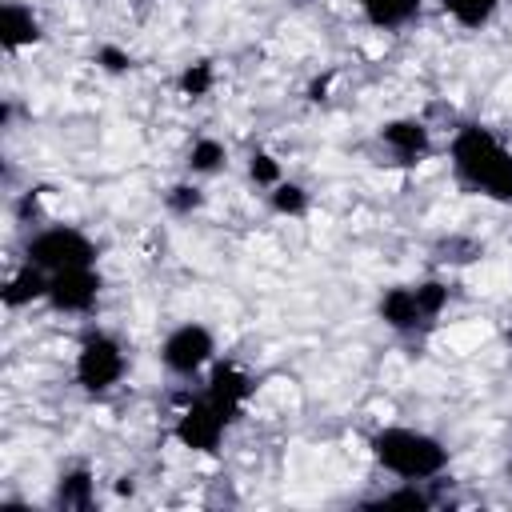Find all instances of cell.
I'll return each instance as SVG.
<instances>
[{
	"instance_id": "cell-1",
	"label": "cell",
	"mask_w": 512,
	"mask_h": 512,
	"mask_svg": "<svg viewBox=\"0 0 512 512\" xmlns=\"http://www.w3.org/2000/svg\"><path fill=\"white\" fill-rule=\"evenodd\" d=\"M448 164L468 192L492 204H512V148L492 128L460 124L448 140Z\"/></svg>"
},
{
	"instance_id": "cell-2",
	"label": "cell",
	"mask_w": 512,
	"mask_h": 512,
	"mask_svg": "<svg viewBox=\"0 0 512 512\" xmlns=\"http://www.w3.org/2000/svg\"><path fill=\"white\" fill-rule=\"evenodd\" d=\"M368 456L376 460V468H384L396 480H436L448 468V444L424 428L412 424H384L368 436Z\"/></svg>"
},
{
	"instance_id": "cell-3",
	"label": "cell",
	"mask_w": 512,
	"mask_h": 512,
	"mask_svg": "<svg viewBox=\"0 0 512 512\" xmlns=\"http://www.w3.org/2000/svg\"><path fill=\"white\" fill-rule=\"evenodd\" d=\"M20 256L52 276V272H64V268L96 264V260H100V248H96V240H92L84 228H76V224H44V228H36V232L24 240Z\"/></svg>"
},
{
	"instance_id": "cell-4",
	"label": "cell",
	"mask_w": 512,
	"mask_h": 512,
	"mask_svg": "<svg viewBox=\"0 0 512 512\" xmlns=\"http://www.w3.org/2000/svg\"><path fill=\"white\" fill-rule=\"evenodd\" d=\"M72 376L80 392L88 396H108L124 376H128V352L112 332H88L72 356Z\"/></svg>"
},
{
	"instance_id": "cell-5",
	"label": "cell",
	"mask_w": 512,
	"mask_h": 512,
	"mask_svg": "<svg viewBox=\"0 0 512 512\" xmlns=\"http://www.w3.org/2000/svg\"><path fill=\"white\" fill-rule=\"evenodd\" d=\"M156 356L172 376L192 380V376H200V372H208L216 364V332L208 324H200V320H184V324L164 332Z\"/></svg>"
},
{
	"instance_id": "cell-6",
	"label": "cell",
	"mask_w": 512,
	"mask_h": 512,
	"mask_svg": "<svg viewBox=\"0 0 512 512\" xmlns=\"http://www.w3.org/2000/svg\"><path fill=\"white\" fill-rule=\"evenodd\" d=\"M228 428H232L228 412H220V408L200 392V396H192V400L176 412V420H172V440H176L180 448L196 452V456H212V452H220Z\"/></svg>"
},
{
	"instance_id": "cell-7",
	"label": "cell",
	"mask_w": 512,
	"mask_h": 512,
	"mask_svg": "<svg viewBox=\"0 0 512 512\" xmlns=\"http://www.w3.org/2000/svg\"><path fill=\"white\" fill-rule=\"evenodd\" d=\"M100 292H104V276L96 272V264L64 268V272L48 276V300L44 304L64 312V316H88V312H96Z\"/></svg>"
},
{
	"instance_id": "cell-8",
	"label": "cell",
	"mask_w": 512,
	"mask_h": 512,
	"mask_svg": "<svg viewBox=\"0 0 512 512\" xmlns=\"http://www.w3.org/2000/svg\"><path fill=\"white\" fill-rule=\"evenodd\" d=\"M252 392H256V376H252L244 364H236V360H216V364L208 368V376H204V396H208L220 412H228L232 424L244 416Z\"/></svg>"
},
{
	"instance_id": "cell-9",
	"label": "cell",
	"mask_w": 512,
	"mask_h": 512,
	"mask_svg": "<svg viewBox=\"0 0 512 512\" xmlns=\"http://www.w3.org/2000/svg\"><path fill=\"white\" fill-rule=\"evenodd\" d=\"M376 316L384 328L400 332V336H416L424 328H432L428 312L420 308V296H416V284H388L380 296H376Z\"/></svg>"
},
{
	"instance_id": "cell-10",
	"label": "cell",
	"mask_w": 512,
	"mask_h": 512,
	"mask_svg": "<svg viewBox=\"0 0 512 512\" xmlns=\"http://www.w3.org/2000/svg\"><path fill=\"white\" fill-rule=\"evenodd\" d=\"M40 40H44V24H40V16L32 12V4H24V0H4V4H0V48H4L8 56H16V52L36 48Z\"/></svg>"
},
{
	"instance_id": "cell-11",
	"label": "cell",
	"mask_w": 512,
	"mask_h": 512,
	"mask_svg": "<svg viewBox=\"0 0 512 512\" xmlns=\"http://www.w3.org/2000/svg\"><path fill=\"white\" fill-rule=\"evenodd\" d=\"M376 136H380V144H384L396 160H404V164L428 156V148H432V132H428V124L416 120V116H392V120L380 124Z\"/></svg>"
},
{
	"instance_id": "cell-12",
	"label": "cell",
	"mask_w": 512,
	"mask_h": 512,
	"mask_svg": "<svg viewBox=\"0 0 512 512\" xmlns=\"http://www.w3.org/2000/svg\"><path fill=\"white\" fill-rule=\"evenodd\" d=\"M0 300H4V308H12V312H20V308H32V304L48 300V272L24 260V264L4 280Z\"/></svg>"
},
{
	"instance_id": "cell-13",
	"label": "cell",
	"mask_w": 512,
	"mask_h": 512,
	"mask_svg": "<svg viewBox=\"0 0 512 512\" xmlns=\"http://www.w3.org/2000/svg\"><path fill=\"white\" fill-rule=\"evenodd\" d=\"M52 504L56 508H68V512H88L96 504V472L84 468V464H72L56 476V492H52Z\"/></svg>"
},
{
	"instance_id": "cell-14",
	"label": "cell",
	"mask_w": 512,
	"mask_h": 512,
	"mask_svg": "<svg viewBox=\"0 0 512 512\" xmlns=\"http://www.w3.org/2000/svg\"><path fill=\"white\" fill-rule=\"evenodd\" d=\"M356 8L364 16V24H372L380 32H400L420 20L424 0H356Z\"/></svg>"
},
{
	"instance_id": "cell-15",
	"label": "cell",
	"mask_w": 512,
	"mask_h": 512,
	"mask_svg": "<svg viewBox=\"0 0 512 512\" xmlns=\"http://www.w3.org/2000/svg\"><path fill=\"white\" fill-rule=\"evenodd\" d=\"M444 12L452 16L456 28H464V32H480V28H488V24L496 20L500 0H444Z\"/></svg>"
},
{
	"instance_id": "cell-16",
	"label": "cell",
	"mask_w": 512,
	"mask_h": 512,
	"mask_svg": "<svg viewBox=\"0 0 512 512\" xmlns=\"http://www.w3.org/2000/svg\"><path fill=\"white\" fill-rule=\"evenodd\" d=\"M224 164H228L224 140H216V136H196V140H192V148H188V172H192V176H212V172H220Z\"/></svg>"
},
{
	"instance_id": "cell-17",
	"label": "cell",
	"mask_w": 512,
	"mask_h": 512,
	"mask_svg": "<svg viewBox=\"0 0 512 512\" xmlns=\"http://www.w3.org/2000/svg\"><path fill=\"white\" fill-rule=\"evenodd\" d=\"M176 88L184 100H204L216 88V64L212 60H192L184 64V72L176 76Z\"/></svg>"
},
{
	"instance_id": "cell-18",
	"label": "cell",
	"mask_w": 512,
	"mask_h": 512,
	"mask_svg": "<svg viewBox=\"0 0 512 512\" xmlns=\"http://www.w3.org/2000/svg\"><path fill=\"white\" fill-rule=\"evenodd\" d=\"M268 208L276 216H304L308 212V188L296 180H280L276 188H268Z\"/></svg>"
},
{
	"instance_id": "cell-19",
	"label": "cell",
	"mask_w": 512,
	"mask_h": 512,
	"mask_svg": "<svg viewBox=\"0 0 512 512\" xmlns=\"http://www.w3.org/2000/svg\"><path fill=\"white\" fill-rule=\"evenodd\" d=\"M248 180L268 192V188H276V184L284 180V168H280V160H276L272 152L256 148V152H248Z\"/></svg>"
},
{
	"instance_id": "cell-20",
	"label": "cell",
	"mask_w": 512,
	"mask_h": 512,
	"mask_svg": "<svg viewBox=\"0 0 512 512\" xmlns=\"http://www.w3.org/2000/svg\"><path fill=\"white\" fill-rule=\"evenodd\" d=\"M204 200H208L204 188L192 184V180H180V184H172V188L164 192V204H168V212H176V216H192V212H200Z\"/></svg>"
},
{
	"instance_id": "cell-21",
	"label": "cell",
	"mask_w": 512,
	"mask_h": 512,
	"mask_svg": "<svg viewBox=\"0 0 512 512\" xmlns=\"http://www.w3.org/2000/svg\"><path fill=\"white\" fill-rule=\"evenodd\" d=\"M372 504H380V508H428L432 500L420 492V484H412V480H400V488H392V492H384V496H376Z\"/></svg>"
},
{
	"instance_id": "cell-22",
	"label": "cell",
	"mask_w": 512,
	"mask_h": 512,
	"mask_svg": "<svg viewBox=\"0 0 512 512\" xmlns=\"http://www.w3.org/2000/svg\"><path fill=\"white\" fill-rule=\"evenodd\" d=\"M132 52L128 48H120V44H100L96 48V68L100 72H108V76H124V72H132Z\"/></svg>"
},
{
	"instance_id": "cell-23",
	"label": "cell",
	"mask_w": 512,
	"mask_h": 512,
	"mask_svg": "<svg viewBox=\"0 0 512 512\" xmlns=\"http://www.w3.org/2000/svg\"><path fill=\"white\" fill-rule=\"evenodd\" d=\"M332 80H336V72H324V76H316V80H312V88H308V100H328V88H332Z\"/></svg>"
},
{
	"instance_id": "cell-24",
	"label": "cell",
	"mask_w": 512,
	"mask_h": 512,
	"mask_svg": "<svg viewBox=\"0 0 512 512\" xmlns=\"http://www.w3.org/2000/svg\"><path fill=\"white\" fill-rule=\"evenodd\" d=\"M508 480H512V460H508Z\"/></svg>"
}]
</instances>
